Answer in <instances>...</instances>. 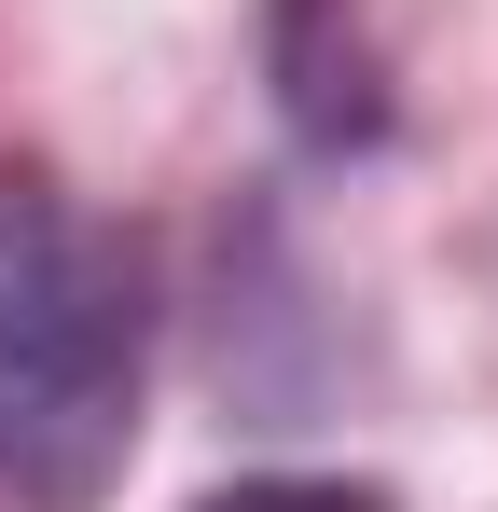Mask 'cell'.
Returning <instances> with one entry per match:
<instances>
[{
	"label": "cell",
	"mask_w": 498,
	"mask_h": 512,
	"mask_svg": "<svg viewBox=\"0 0 498 512\" xmlns=\"http://www.w3.org/2000/svg\"><path fill=\"white\" fill-rule=\"evenodd\" d=\"M153 277L56 180H0V512H97L139 443Z\"/></svg>",
	"instance_id": "6da1fadb"
},
{
	"label": "cell",
	"mask_w": 498,
	"mask_h": 512,
	"mask_svg": "<svg viewBox=\"0 0 498 512\" xmlns=\"http://www.w3.org/2000/svg\"><path fill=\"white\" fill-rule=\"evenodd\" d=\"M263 56H277V111H291L319 153H346V139L388 125V70H374V42H360V0H277Z\"/></svg>",
	"instance_id": "7a4b0ae2"
},
{
	"label": "cell",
	"mask_w": 498,
	"mask_h": 512,
	"mask_svg": "<svg viewBox=\"0 0 498 512\" xmlns=\"http://www.w3.org/2000/svg\"><path fill=\"white\" fill-rule=\"evenodd\" d=\"M194 512H402L374 471H236V485H208Z\"/></svg>",
	"instance_id": "3957f363"
}]
</instances>
